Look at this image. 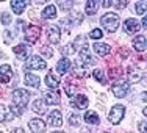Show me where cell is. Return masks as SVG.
Returning a JSON list of instances; mask_svg holds the SVG:
<instances>
[{
    "label": "cell",
    "instance_id": "277c9868",
    "mask_svg": "<svg viewBox=\"0 0 147 133\" xmlns=\"http://www.w3.org/2000/svg\"><path fill=\"white\" fill-rule=\"evenodd\" d=\"M45 68H47V63H45L41 57H38V55L30 57L28 63L25 64V69H30V71H42Z\"/></svg>",
    "mask_w": 147,
    "mask_h": 133
},
{
    "label": "cell",
    "instance_id": "bcb514c9",
    "mask_svg": "<svg viewBox=\"0 0 147 133\" xmlns=\"http://www.w3.org/2000/svg\"><path fill=\"white\" fill-rule=\"evenodd\" d=\"M53 133H64V132H53Z\"/></svg>",
    "mask_w": 147,
    "mask_h": 133
},
{
    "label": "cell",
    "instance_id": "ee69618b",
    "mask_svg": "<svg viewBox=\"0 0 147 133\" xmlns=\"http://www.w3.org/2000/svg\"><path fill=\"white\" fill-rule=\"evenodd\" d=\"M142 25H144L146 28H147V16H144V17H142Z\"/></svg>",
    "mask_w": 147,
    "mask_h": 133
},
{
    "label": "cell",
    "instance_id": "8fae6325",
    "mask_svg": "<svg viewBox=\"0 0 147 133\" xmlns=\"http://www.w3.org/2000/svg\"><path fill=\"white\" fill-rule=\"evenodd\" d=\"M45 85H47V88H50L52 91H57L58 86H59V77L55 75L53 72L50 71L45 75Z\"/></svg>",
    "mask_w": 147,
    "mask_h": 133
},
{
    "label": "cell",
    "instance_id": "2e32d148",
    "mask_svg": "<svg viewBox=\"0 0 147 133\" xmlns=\"http://www.w3.org/2000/svg\"><path fill=\"white\" fill-rule=\"evenodd\" d=\"M25 85L31 86V88H39V77L31 74V72H27L25 74Z\"/></svg>",
    "mask_w": 147,
    "mask_h": 133
},
{
    "label": "cell",
    "instance_id": "ba28073f",
    "mask_svg": "<svg viewBox=\"0 0 147 133\" xmlns=\"http://www.w3.org/2000/svg\"><path fill=\"white\" fill-rule=\"evenodd\" d=\"M124 30L127 31V33H130V34H135V33H138V31L141 30V25H139L138 20H135L133 17H130V19H127L124 22Z\"/></svg>",
    "mask_w": 147,
    "mask_h": 133
},
{
    "label": "cell",
    "instance_id": "f546056e",
    "mask_svg": "<svg viewBox=\"0 0 147 133\" xmlns=\"http://www.w3.org/2000/svg\"><path fill=\"white\" fill-rule=\"evenodd\" d=\"M89 38H91V39H96V41H99L100 38H102V30H100V28H94V30H91V33H89Z\"/></svg>",
    "mask_w": 147,
    "mask_h": 133
},
{
    "label": "cell",
    "instance_id": "7c38bea8",
    "mask_svg": "<svg viewBox=\"0 0 147 133\" xmlns=\"http://www.w3.org/2000/svg\"><path fill=\"white\" fill-rule=\"evenodd\" d=\"M59 94H58V91H45L44 92V102L47 103V105H58L59 103Z\"/></svg>",
    "mask_w": 147,
    "mask_h": 133
},
{
    "label": "cell",
    "instance_id": "52a82bcc",
    "mask_svg": "<svg viewBox=\"0 0 147 133\" xmlns=\"http://www.w3.org/2000/svg\"><path fill=\"white\" fill-rule=\"evenodd\" d=\"M24 31H25V39L31 44L36 43L38 38H39V33H41V30H39L38 25H27Z\"/></svg>",
    "mask_w": 147,
    "mask_h": 133
},
{
    "label": "cell",
    "instance_id": "8992f818",
    "mask_svg": "<svg viewBox=\"0 0 147 133\" xmlns=\"http://www.w3.org/2000/svg\"><path fill=\"white\" fill-rule=\"evenodd\" d=\"M45 34H47V39L52 44H58L59 39H61V30L57 25H49L45 28Z\"/></svg>",
    "mask_w": 147,
    "mask_h": 133
},
{
    "label": "cell",
    "instance_id": "44dd1931",
    "mask_svg": "<svg viewBox=\"0 0 147 133\" xmlns=\"http://www.w3.org/2000/svg\"><path fill=\"white\" fill-rule=\"evenodd\" d=\"M80 59H82L83 63H86V64H94V63H96V59L89 55L88 45H86V47H83L82 50H80Z\"/></svg>",
    "mask_w": 147,
    "mask_h": 133
},
{
    "label": "cell",
    "instance_id": "d6986e66",
    "mask_svg": "<svg viewBox=\"0 0 147 133\" xmlns=\"http://www.w3.org/2000/svg\"><path fill=\"white\" fill-rule=\"evenodd\" d=\"M9 5H11L13 13H16V14H22L24 9H25V6H27V2H24V0H13Z\"/></svg>",
    "mask_w": 147,
    "mask_h": 133
},
{
    "label": "cell",
    "instance_id": "603a6c76",
    "mask_svg": "<svg viewBox=\"0 0 147 133\" xmlns=\"http://www.w3.org/2000/svg\"><path fill=\"white\" fill-rule=\"evenodd\" d=\"M97 8H99V3L96 2V0H89V2H86L85 5V13L88 16H92L97 13Z\"/></svg>",
    "mask_w": 147,
    "mask_h": 133
},
{
    "label": "cell",
    "instance_id": "30bf717a",
    "mask_svg": "<svg viewBox=\"0 0 147 133\" xmlns=\"http://www.w3.org/2000/svg\"><path fill=\"white\" fill-rule=\"evenodd\" d=\"M88 99H86V96H83V94H78V96L72 97L71 100V105L74 108H78V110H85L86 107H88Z\"/></svg>",
    "mask_w": 147,
    "mask_h": 133
},
{
    "label": "cell",
    "instance_id": "cb8c5ba5",
    "mask_svg": "<svg viewBox=\"0 0 147 133\" xmlns=\"http://www.w3.org/2000/svg\"><path fill=\"white\" fill-rule=\"evenodd\" d=\"M42 17L44 19H53L57 17V6L55 5H47L42 11Z\"/></svg>",
    "mask_w": 147,
    "mask_h": 133
},
{
    "label": "cell",
    "instance_id": "5bb4252c",
    "mask_svg": "<svg viewBox=\"0 0 147 133\" xmlns=\"http://www.w3.org/2000/svg\"><path fill=\"white\" fill-rule=\"evenodd\" d=\"M30 128L33 130L34 133H41V132H45V122L42 119H31L28 122Z\"/></svg>",
    "mask_w": 147,
    "mask_h": 133
},
{
    "label": "cell",
    "instance_id": "74e56055",
    "mask_svg": "<svg viewBox=\"0 0 147 133\" xmlns=\"http://www.w3.org/2000/svg\"><path fill=\"white\" fill-rule=\"evenodd\" d=\"M138 127H139V130H141V133H147V121H141Z\"/></svg>",
    "mask_w": 147,
    "mask_h": 133
},
{
    "label": "cell",
    "instance_id": "4dcf8cb0",
    "mask_svg": "<svg viewBox=\"0 0 147 133\" xmlns=\"http://www.w3.org/2000/svg\"><path fill=\"white\" fill-rule=\"evenodd\" d=\"M94 77H96V80H99L102 85L107 82V80H105V77H103V72L100 71V69H96V71H94Z\"/></svg>",
    "mask_w": 147,
    "mask_h": 133
},
{
    "label": "cell",
    "instance_id": "9a60e30c",
    "mask_svg": "<svg viewBox=\"0 0 147 133\" xmlns=\"http://www.w3.org/2000/svg\"><path fill=\"white\" fill-rule=\"evenodd\" d=\"M71 68H72V63L69 61L67 58H61V59H59V61L57 63V71H58L61 75L66 74V72H67Z\"/></svg>",
    "mask_w": 147,
    "mask_h": 133
},
{
    "label": "cell",
    "instance_id": "ab89813d",
    "mask_svg": "<svg viewBox=\"0 0 147 133\" xmlns=\"http://www.w3.org/2000/svg\"><path fill=\"white\" fill-rule=\"evenodd\" d=\"M113 5H116L117 8H124V6H127V2H113Z\"/></svg>",
    "mask_w": 147,
    "mask_h": 133
},
{
    "label": "cell",
    "instance_id": "e575fe53",
    "mask_svg": "<svg viewBox=\"0 0 147 133\" xmlns=\"http://www.w3.org/2000/svg\"><path fill=\"white\" fill-rule=\"evenodd\" d=\"M78 122H80V117L77 116V114H72V116L69 117V124H71L72 127H77V125H78Z\"/></svg>",
    "mask_w": 147,
    "mask_h": 133
},
{
    "label": "cell",
    "instance_id": "3957f363",
    "mask_svg": "<svg viewBox=\"0 0 147 133\" xmlns=\"http://www.w3.org/2000/svg\"><path fill=\"white\" fill-rule=\"evenodd\" d=\"M124 113H125L124 105H114V107L110 110V113H108V121H110L113 125H117L119 122L122 121V117H124Z\"/></svg>",
    "mask_w": 147,
    "mask_h": 133
},
{
    "label": "cell",
    "instance_id": "9c48e42d",
    "mask_svg": "<svg viewBox=\"0 0 147 133\" xmlns=\"http://www.w3.org/2000/svg\"><path fill=\"white\" fill-rule=\"evenodd\" d=\"M61 122H63L61 113H59L58 110H53V111H50V113H49L47 124L50 125V127H59V125H61Z\"/></svg>",
    "mask_w": 147,
    "mask_h": 133
},
{
    "label": "cell",
    "instance_id": "f6af8a7d",
    "mask_svg": "<svg viewBox=\"0 0 147 133\" xmlns=\"http://www.w3.org/2000/svg\"><path fill=\"white\" fill-rule=\"evenodd\" d=\"M142 113H144V114H146V116H147V107L144 108V111H142Z\"/></svg>",
    "mask_w": 147,
    "mask_h": 133
},
{
    "label": "cell",
    "instance_id": "7dc6e473",
    "mask_svg": "<svg viewBox=\"0 0 147 133\" xmlns=\"http://www.w3.org/2000/svg\"><path fill=\"white\" fill-rule=\"evenodd\" d=\"M0 133H2V132H0Z\"/></svg>",
    "mask_w": 147,
    "mask_h": 133
},
{
    "label": "cell",
    "instance_id": "f35d334b",
    "mask_svg": "<svg viewBox=\"0 0 147 133\" xmlns=\"http://www.w3.org/2000/svg\"><path fill=\"white\" fill-rule=\"evenodd\" d=\"M11 41H13V34L9 33L8 30H6V31H5V43H11Z\"/></svg>",
    "mask_w": 147,
    "mask_h": 133
},
{
    "label": "cell",
    "instance_id": "8d00e7d4",
    "mask_svg": "<svg viewBox=\"0 0 147 133\" xmlns=\"http://www.w3.org/2000/svg\"><path fill=\"white\" fill-rule=\"evenodd\" d=\"M41 53H42L44 57L50 58L52 55H53V52H52V49H50V47H42V50H41Z\"/></svg>",
    "mask_w": 147,
    "mask_h": 133
},
{
    "label": "cell",
    "instance_id": "e0dca14e",
    "mask_svg": "<svg viewBox=\"0 0 147 133\" xmlns=\"http://www.w3.org/2000/svg\"><path fill=\"white\" fill-rule=\"evenodd\" d=\"M13 52H14V55L19 59H25L27 57H28V52L30 50H28V47H27V45L19 44V45H16V47H14V50H13Z\"/></svg>",
    "mask_w": 147,
    "mask_h": 133
},
{
    "label": "cell",
    "instance_id": "ac0fdd59",
    "mask_svg": "<svg viewBox=\"0 0 147 133\" xmlns=\"http://www.w3.org/2000/svg\"><path fill=\"white\" fill-rule=\"evenodd\" d=\"M45 103L42 99H38V100H34V103H33V111L34 113H38V114H47V107H45Z\"/></svg>",
    "mask_w": 147,
    "mask_h": 133
},
{
    "label": "cell",
    "instance_id": "83f0119b",
    "mask_svg": "<svg viewBox=\"0 0 147 133\" xmlns=\"http://www.w3.org/2000/svg\"><path fill=\"white\" fill-rule=\"evenodd\" d=\"M135 11H136V14H144V13H147V0L136 2L135 3Z\"/></svg>",
    "mask_w": 147,
    "mask_h": 133
},
{
    "label": "cell",
    "instance_id": "b9f144b4",
    "mask_svg": "<svg viewBox=\"0 0 147 133\" xmlns=\"http://www.w3.org/2000/svg\"><path fill=\"white\" fill-rule=\"evenodd\" d=\"M102 5L105 6V8H108V6H111V5H113V2H108V0H107V2H103Z\"/></svg>",
    "mask_w": 147,
    "mask_h": 133
},
{
    "label": "cell",
    "instance_id": "7bdbcfd3",
    "mask_svg": "<svg viewBox=\"0 0 147 133\" xmlns=\"http://www.w3.org/2000/svg\"><path fill=\"white\" fill-rule=\"evenodd\" d=\"M141 99H142V102H147V92H142L141 94Z\"/></svg>",
    "mask_w": 147,
    "mask_h": 133
},
{
    "label": "cell",
    "instance_id": "f1b7e54d",
    "mask_svg": "<svg viewBox=\"0 0 147 133\" xmlns=\"http://www.w3.org/2000/svg\"><path fill=\"white\" fill-rule=\"evenodd\" d=\"M8 119H11V116L6 113V107L5 105H0V122H5Z\"/></svg>",
    "mask_w": 147,
    "mask_h": 133
},
{
    "label": "cell",
    "instance_id": "484cf974",
    "mask_svg": "<svg viewBox=\"0 0 147 133\" xmlns=\"http://www.w3.org/2000/svg\"><path fill=\"white\" fill-rule=\"evenodd\" d=\"M141 78L142 77H141V72L139 71H136V69H133V68L128 69V80H130L131 83H138Z\"/></svg>",
    "mask_w": 147,
    "mask_h": 133
},
{
    "label": "cell",
    "instance_id": "ffe728a7",
    "mask_svg": "<svg viewBox=\"0 0 147 133\" xmlns=\"http://www.w3.org/2000/svg\"><path fill=\"white\" fill-rule=\"evenodd\" d=\"M94 52H96L97 55H100V57H105V55H108L110 53V45H107V44H102V43H96L94 44Z\"/></svg>",
    "mask_w": 147,
    "mask_h": 133
},
{
    "label": "cell",
    "instance_id": "1f68e13d",
    "mask_svg": "<svg viewBox=\"0 0 147 133\" xmlns=\"http://www.w3.org/2000/svg\"><path fill=\"white\" fill-rule=\"evenodd\" d=\"M108 74H110L111 78H116L117 75L122 74V69L121 68H110V72H108Z\"/></svg>",
    "mask_w": 147,
    "mask_h": 133
},
{
    "label": "cell",
    "instance_id": "836d02e7",
    "mask_svg": "<svg viewBox=\"0 0 147 133\" xmlns=\"http://www.w3.org/2000/svg\"><path fill=\"white\" fill-rule=\"evenodd\" d=\"M57 5L59 6V8H63V9H69V8H72L74 3H72V2H61V0H58Z\"/></svg>",
    "mask_w": 147,
    "mask_h": 133
},
{
    "label": "cell",
    "instance_id": "d4e9b609",
    "mask_svg": "<svg viewBox=\"0 0 147 133\" xmlns=\"http://www.w3.org/2000/svg\"><path fill=\"white\" fill-rule=\"evenodd\" d=\"M85 122L89 125H94V124H99V116H97L96 111H86L85 113Z\"/></svg>",
    "mask_w": 147,
    "mask_h": 133
},
{
    "label": "cell",
    "instance_id": "4316f807",
    "mask_svg": "<svg viewBox=\"0 0 147 133\" xmlns=\"http://www.w3.org/2000/svg\"><path fill=\"white\" fill-rule=\"evenodd\" d=\"M69 20H71L72 25H80L82 20H83V14L78 11H74V13H71V16H69Z\"/></svg>",
    "mask_w": 147,
    "mask_h": 133
},
{
    "label": "cell",
    "instance_id": "7402d4cb",
    "mask_svg": "<svg viewBox=\"0 0 147 133\" xmlns=\"http://www.w3.org/2000/svg\"><path fill=\"white\" fill-rule=\"evenodd\" d=\"M146 44H147V39L146 36H142V34H139V36H136L135 39H133V45H135V49L138 52H142L146 49Z\"/></svg>",
    "mask_w": 147,
    "mask_h": 133
},
{
    "label": "cell",
    "instance_id": "d590c367",
    "mask_svg": "<svg viewBox=\"0 0 147 133\" xmlns=\"http://www.w3.org/2000/svg\"><path fill=\"white\" fill-rule=\"evenodd\" d=\"M2 22H3V25H9L11 24V16L8 13H2Z\"/></svg>",
    "mask_w": 147,
    "mask_h": 133
},
{
    "label": "cell",
    "instance_id": "60d3db41",
    "mask_svg": "<svg viewBox=\"0 0 147 133\" xmlns=\"http://www.w3.org/2000/svg\"><path fill=\"white\" fill-rule=\"evenodd\" d=\"M11 133H25V130H24L22 127H17V128H13Z\"/></svg>",
    "mask_w": 147,
    "mask_h": 133
},
{
    "label": "cell",
    "instance_id": "5b68a950",
    "mask_svg": "<svg viewBox=\"0 0 147 133\" xmlns=\"http://www.w3.org/2000/svg\"><path fill=\"white\" fill-rule=\"evenodd\" d=\"M128 83L124 82V80H119V82H116L113 86H111V91H113V94L117 97V99H122V97L127 96L128 92Z\"/></svg>",
    "mask_w": 147,
    "mask_h": 133
},
{
    "label": "cell",
    "instance_id": "d6a6232c",
    "mask_svg": "<svg viewBox=\"0 0 147 133\" xmlns=\"http://www.w3.org/2000/svg\"><path fill=\"white\" fill-rule=\"evenodd\" d=\"M63 55H71L75 52V47H74V44H69V45H66V47H63Z\"/></svg>",
    "mask_w": 147,
    "mask_h": 133
},
{
    "label": "cell",
    "instance_id": "7a4b0ae2",
    "mask_svg": "<svg viewBox=\"0 0 147 133\" xmlns=\"http://www.w3.org/2000/svg\"><path fill=\"white\" fill-rule=\"evenodd\" d=\"M100 22H102V25L110 31V33H113V31H116L117 27H119V16L116 13H107L105 16H102Z\"/></svg>",
    "mask_w": 147,
    "mask_h": 133
},
{
    "label": "cell",
    "instance_id": "6da1fadb",
    "mask_svg": "<svg viewBox=\"0 0 147 133\" xmlns=\"http://www.w3.org/2000/svg\"><path fill=\"white\" fill-rule=\"evenodd\" d=\"M28 100H30V92L27 89H22V88L14 89V92H13V105L24 110L27 107V103H28Z\"/></svg>",
    "mask_w": 147,
    "mask_h": 133
},
{
    "label": "cell",
    "instance_id": "4fadbf2b",
    "mask_svg": "<svg viewBox=\"0 0 147 133\" xmlns=\"http://www.w3.org/2000/svg\"><path fill=\"white\" fill-rule=\"evenodd\" d=\"M11 77H13V71H11V68H9V64L0 66V82L6 85V83H9Z\"/></svg>",
    "mask_w": 147,
    "mask_h": 133
}]
</instances>
